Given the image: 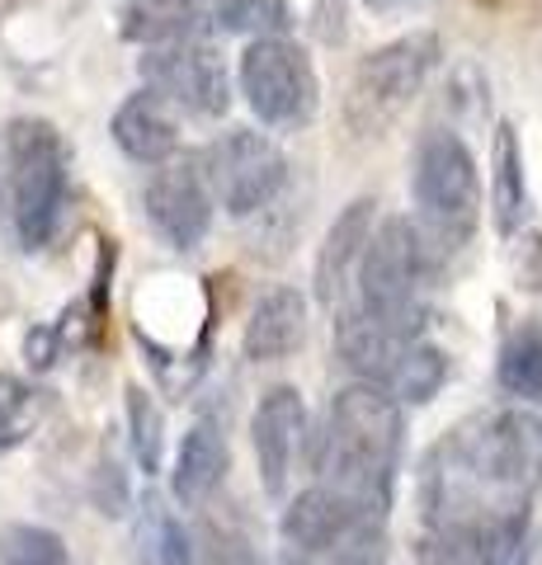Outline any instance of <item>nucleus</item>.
I'll use <instances>...</instances> for the list:
<instances>
[{"mask_svg": "<svg viewBox=\"0 0 542 565\" xmlns=\"http://www.w3.org/2000/svg\"><path fill=\"white\" fill-rule=\"evenodd\" d=\"M132 556H137V565H194V542H189L184 523L174 519V509H166L156 494L137 509Z\"/></svg>", "mask_w": 542, "mask_h": 565, "instance_id": "nucleus-19", "label": "nucleus"}, {"mask_svg": "<svg viewBox=\"0 0 542 565\" xmlns=\"http://www.w3.org/2000/svg\"><path fill=\"white\" fill-rule=\"evenodd\" d=\"M415 207L419 226L439 245H463L477 226V161L458 132L434 128L415 151Z\"/></svg>", "mask_w": 542, "mask_h": 565, "instance_id": "nucleus-7", "label": "nucleus"}, {"mask_svg": "<svg viewBox=\"0 0 542 565\" xmlns=\"http://www.w3.org/2000/svg\"><path fill=\"white\" fill-rule=\"evenodd\" d=\"M6 199L20 245L43 250L66 207V147L52 122L14 118L6 128Z\"/></svg>", "mask_w": 542, "mask_h": 565, "instance_id": "nucleus-4", "label": "nucleus"}, {"mask_svg": "<svg viewBox=\"0 0 542 565\" xmlns=\"http://www.w3.org/2000/svg\"><path fill=\"white\" fill-rule=\"evenodd\" d=\"M43 415V396L29 382L0 373V452H10L14 444H24L33 434V424Z\"/></svg>", "mask_w": 542, "mask_h": 565, "instance_id": "nucleus-23", "label": "nucleus"}, {"mask_svg": "<svg viewBox=\"0 0 542 565\" xmlns=\"http://www.w3.org/2000/svg\"><path fill=\"white\" fill-rule=\"evenodd\" d=\"M128 429H132V452H137V467L142 471H161V457H166V419L156 411V401L132 386L128 392Z\"/></svg>", "mask_w": 542, "mask_h": 565, "instance_id": "nucleus-25", "label": "nucleus"}, {"mask_svg": "<svg viewBox=\"0 0 542 565\" xmlns=\"http://www.w3.org/2000/svg\"><path fill=\"white\" fill-rule=\"evenodd\" d=\"M114 141L128 161L142 166H166L174 147H180V118L156 90H137L118 104L114 114Z\"/></svg>", "mask_w": 542, "mask_h": 565, "instance_id": "nucleus-15", "label": "nucleus"}, {"mask_svg": "<svg viewBox=\"0 0 542 565\" xmlns=\"http://www.w3.org/2000/svg\"><path fill=\"white\" fill-rule=\"evenodd\" d=\"M213 20L226 33L246 39H288L293 33V6L288 0H213Z\"/></svg>", "mask_w": 542, "mask_h": 565, "instance_id": "nucleus-22", "label": "nucleus"}, {"mask_svg": "<svg viewBox=\"0 0 542 565\" xmlns=\"http://www.w3.org/2000/svg\"><path fill=\"white\" fill-rule=\"evenodd\" d=\"M434 269H439V241L419 222L387 217L369 232V245H363L359 269H354V292H349L344 307L369 311L373 321L392 326L401 334H419L425 330L419 292H425Z\"/></svg>", "mask_w": 542, "mask_h": 565, "instance_id": "nucleus-3", "label": "nucleus"}, {"mask_svg": "<svg viewBox=\"0 0 542 565\" xmlns=\"http://www.w3.org/2000/svg\"><path fill=\"white\" fill-rule=\"evenodd\" d=\"M542 490V419L529 411H496L453 429L425 467L429 527L514 533Z\"/></svg>", "mask_w": 542, "mask_h": 565, "instance_id": "nucleus-1", "label": "nucleus"}, {"mask_svg": "<svg viewBox=\"0 0 542 565\" xmlns=\"http://www.w3.org/2000/svg\"><path fill=\"white\" fill-rule=\"evenodd\" d=\"M307 340V302L297 288H274L255 302L251 321H246V340H241V349H246L251 363H278L288 359V353H297Z\"/></svg>", "mask_w": 542, "mask_h": 565, "instance_id": "nucleus-16", "label": "nucleus"}, {"mask_svg": "<svg viewBox=\"0 0 542 565\" xmlns=\"http://www.w3.org/2000/svg\"><path fill=\"white\" fill-rule=\"evenodd\" d=\"M373 199H354L340 222L330 226V236L321 245V259H317V297L321 307L340 311L349 302V292H354V269H359V255L363 245H369V232H373Z\"/></svg>", "mask_w": 542, "mask_h": 565, "instance_id": "nucleus-14", "label": "nucleus"}, {"mask_svg": "<svg viewBox=\"0 0 542 565\" xmlns=\"http://www.w3.org/2000/svg\"><path fill=\"white\" fill-rule=\"evenodd\" d=\"M284 565H392L387 552H369V556H288L284 552Z\"/></svg>", "mask_w": 542, "mask_h": 565, "instance_id": "nucleus-26", "label": "nucleus"}, {"mask_svg": "<svg viewBox=\"0 0 542 565\" xmlns=\"http://www.w3.org/2000/svg\"><path fill=\"white\" fill-rule=\"evenodd\" d=\"M434 62H439V39H429V33H411V39L369 52L349 76L344 128L354 137H382L425 90Z\"/></svg>", "mask_w": 542, "mask_h": 565, "instance_id": "nucleus-5", "label": "nucleus"}, {"mask_svg": "<svg viewBox=\"0 0 542 565\" xmlns=\"http://www.w3.org/2000/svg\"><path fill=\"white\" fill-rule=\"evenodd\" d=\"M406 448V415L401 405L369 382H354L330 401L326 424L311 444V471L317 486H330L349 500L382 509L392 504V481Z\"/></svg>", "mask_w": 542, "mask_h": 565, "instance_id": "nucleus-2", "label": "nucleus"}, {"mask_svg": "<svg viewBox=\"0 0 542 565\" xmlns=\"http://www.w3.org/2000/svg\"><path fill=\"white\" fill-rule=\"evenodd\" d=\"M203 184L208 193L232 212V217H251V212L269 207L288 184V161L265 132L236 128L217 137L203 151Z\"/></svg>", "mask_w": 542, "mask_h": 565, "instance_id": "nucleus-9", "label": "nucleus"}, {"mask_svg": "<svg viewBox=\"0 0 542 565\" xmlns=\"http://www.w3.org/2000/svg\"><path fill=\"white\" fill-rule=\"evenodd\" d=\"M147 222L170 250H194L203 245L208 226H213V193H208L199 166H166L147 180L142 193Z\"/></svg>", "mask_w": 542, "mask_h": 565, "instance_id": "nucleus-12", "label": "nucleus"}, {"mask_svg": "<svg viewBox=\"0 0 542 565\" xmlns=\"http://www.w3.org/2000/svg\"><path fill=\"white\" fill-rule=\"evenodd\" d=\"M0 565H72V556L52 527L14 523L0 533Z\"/></svg>", "mask_w": 542, "mask_h": 565, "instance_id": "nucleus-24", "label": "nucleus"}, {"mask_svg": "<svg viewBox=\"0 0 542 565\" xmlns=\"http://www.w3.org/2000/svg\"><path fill=\"white\" fill-rule=\"evenodd\" d=\"M523 207H529V193H523V151H519V132L504 122L496 132V226H500V236L519 232Z\"/></svg>", "mask_w": 542, "mask_h": 565, "instance_id": "nucleus-20", "label": "nucleus"}, {"mask_svg": "<svg viewBox=\"0 0 542 565\" xmlns=\"http://www.w3.org/2000/svg\"><path fill=\"white\" fill-rule=\"evenodd\" d=\"M500 386L514 401L542 405V326H523L504 340L500 353Z\"/></svg>", "mask_w": 542, "mask_h": 565, "instance_id": "nucleus-21", "label": "nucleus"}, {"mask_svg": "<svg viewBox=\"0 0 542 565\" xmlns=\"http://www.w3.org/2000/svg\"><path fill=\"white\" fill-rule=\"evenodd\" d=\"M199 10L203 0H128L118 14V33L142 47H166L199 24Z\"/></svg>", "mask_w": 542, "mask_h": 565, "instance_id": "nucleus-17", "label": "nucleus"}, {"mask_svg": "<svg viewBox=\"0 0 542 565\" xmlns=\"http://www.w3.org/2000/svg\"><path fill=\"white\" fill-rule=\"evenodd\" d=\"M284 552L288 556H369L387 552V514L369 509L330 486H307L284 509Z\"/></svg>", "mask_w": 542, "mask_h": 565, "instance_id": "nucleus-6", "label": "nucleus"}, {"mask_svg": "<svg viewBox=\"0 0 542 565\" xmlns=\"http://www.w3.org/2000/svg\"><path fill=\"white\" fill-rule=\"evenodd\" d=\"M147 90L161 95L170 109L199 114V118H222L232 109V76L217 47L208 43H166L151 47V57L142 62Z\"/></svg>", "mask_w": 542, "mask_h": 565, "instance_id": "nucleus-10", "label": "nucleus"}, {"mask_svg": "<svg viewBox=\"0 0 542 565\" xmlns=\"http://www.w3.org/2000/svg\"><path fill=\"white\" fill-rule=\"evenodd\" d=\"M444 382H448V353L425 344V340H411L396 353V363L382 373L378 392H387L396 405H419L439 392Z\"/></svg>", "mask_w": 542, "mask_h": 565, "instance_id": "nucleus-18", "label": "nucleus"}, {"mask_svg": "<svg viewBox=\"0 0 542 565\" xmlns=\"http://www.w3.org/2000/svg\"><path fill=\"white\" fill-rule=\"evenodd\" d=\"M226 467H232V452H226V434L222 424L199 419L194 429L184 434L180 452H174V471H170V490L184 509H208L217 500V490L226 481Z\"/></svg>", "mask_w": 542, "mask_h": 565, "instance_id": "nucleus-13", "label": "nucleus"}, {"mask_svg": "<svg viewBox=\"0 0 542 565\" xmlns=\"http://www.w3.org/2000/svg\"><path fill=\"white\" fill-rule=\"evenodd\" d=\"M369 10H419V6H429V0H363Z\"/></svg>", "mask_w": 542, "mask_h": 565, "instance_id": "nucleus-27", "label": "nucleus"}, {"mask_svg": "<svg viewBox=\"0 0 542 565\" xmlns=\"http://www.w3.org/2000/svg\"><path fill=\"white\" fill-rule=\"evenodd\" d=\"M241 95L265 128H302L317 114V71L302 43L255 39L241 57Z\"/></svg>", "mask_w": 542, "mask_h": 565, "instance_id": "nucleus-8", "label": "nucleus"}, {"mask_svg": "<svg viewBox=\"0 0 542 565\" xmlns=\"http://www.w3.org/2000/svg\"><path fill=\"white\" fill-rule=\"evenodd\" d=\"M251 444H255V467H259V486L274 500L288 494V481L297 476V462L311 444L307 434V405L297 396V386H269L259 396L255 415H251Z\"/></svg>", "mask_w": 542, "mask_h": 565, "instance_id": "nucleus-11", "label": "nucleus"}]
</instances>
